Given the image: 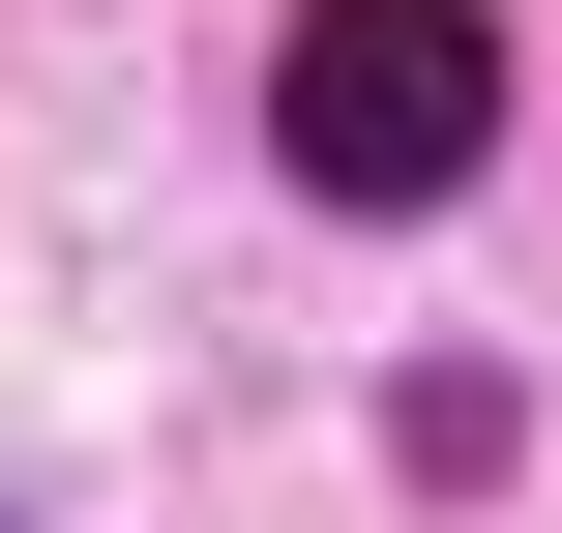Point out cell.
Wrapping results in <instances>:
<instances>
[{
    "label": "cell",
    "instance_id": "cell-1",
    "mask_svg": "<svg viewBox=\"0 0 562 533\" xmlns=\"http://www.w3.org/2000/svg\"><path fill=\"white\" fill-rule=\"evenodd\" d=\"M504 0H296L267 30V178L296 208H356V237H415V208H474L504 178Z\"/></svg>",
    "mask_w": 562,
    "mask_h": 533
}]
</instances>
